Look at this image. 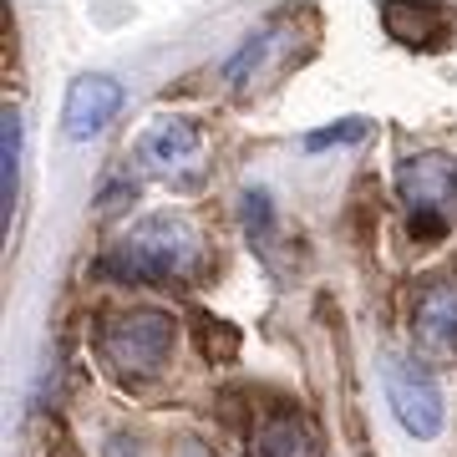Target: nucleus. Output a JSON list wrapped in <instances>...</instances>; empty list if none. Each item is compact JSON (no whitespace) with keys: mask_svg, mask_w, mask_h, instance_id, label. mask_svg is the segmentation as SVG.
Here are the masks:
<instances>
[{"mask_svg":"<svg viewBox=\"0 0 457 457\" xmlns=\"http://www.w3.org/2000/svg\"><path fill=\"white\" fill-rule=\"evenodd\" d=\"M198 264V228L183 213H153L107 249L102 270L132 285H153V279H179Z\"/></svg>","mask_w":457,"mask_h":457,"instance_id":"f257e3e1","label":"nucleus"},{"mask_svg":"<svg viewBox=\"0 0 457 457\" xmlns=\"http://www.w3.org/2000/svg\"><path fill=\"white\" fill-rule=\"evenodd\" d=\"M102 361L117 376H153L173 351V315L163 311H122L97 336Z\"/></svg>","mask_w":457,"mask_h":457,"instance_id":"f03ea898","label":"nucleus"},{"mask_svg":"<svg viewBox=\"0 0 457 457\" xmlns=\"http://www.w3.org/2000/svg\"><path fill=\"white\" fill-rule=\"evenodd\" d=\"M396 194L411 209V234H442L457 219V158L422 153L396 173Z\"/></svg>","mask_w":457,"mask_h":457,"instance_id":"7ed1b4c3","label":"nucleus"},{"mask_svg":"<svg viewBox=\"0 0 457 457\" xmlns=\"http://www.w3.org/2000/svg\"><path fill=\"white\" fill-rule=\"evenodd\" d=\"M386 407H392V417L402 422L407 437L432 442L442 432V386L411 356L386 361Z\"/></svg>","mask_w":457,"mask_h":457,"instance_id":"20e7f679","label":"nucleus"},{"mask_svg":"<svg viewBox=\"0 0 457 457\" xmlns=\"http://www.w3.org/2000/svg\"><path fill=\"white\" fill-rule=\"evenodd\" d=\"M143 163L158 173V179L173 183H194L198 163H204V132L183 117H163L158 128H147L143 137Z\"/></svg>","mask_w":457,"mask_h":457,"instance_id":"39448f33","label":"nucleus"},{"mask_svg":"<svg viewBox=\"0 0 457 457\" xmlns=\"http://www.w3.org/2000/svg\"><path fill=\"white\" fill-rule=\"evenodd\" d=\"M117 107H122V87L112 77H77L66 87V107H62L66 137H97L117 117Z\"/></svg>","mask_w":457,"mask_h":457,"instance_id":"423d86ee","label":"nucleus"},{"mask_svg":"<svg viewBox=\"0 0 457 457\" xmlns=\"http://www.w3.org/2000/svg\"><path fill=\"white\" fill-rule=\"evenodd\" d=\"M411 330H417V341H422L427 351L453 356L457 351V279H432V285L417 295Z\"/></svg>","mask_w":457,"mask_h":457,"instance_id":"0eeeda50","label":"nucleus"},{"mask_svg":"<svg viewBox=\"0 0 457 457\" xmlns=\"http://www.w3.org/2000/svg\"><path fill=\"white\" fill-rule=\"evenodd\" d=\"M249 457H320V432L305 411H279L254 432Z\"/></svg>","mask_w":457,"mask_h":457,"instance_id":"6e6552de","label":"nucleus"},{"mask_svg":"<svg viewBox=\"0 0 457 457\" xmlns=\"http://www.w3.org/2000/svg\"><path fill=\"white\" fill-rule=\"evenodd\" d=\"M16 194H21V112L5 107V117H0V204H5V224H11Z\"/></svg>","mask_w":457,"mask_h":457,"instance_id":"1a4fd4ad","label":"nucleus"},{"mask_svg":"<svg viewBox=\"0 0 457 457\" xmlns=\"http://www.w3.org/2000/svg\"><path fill=\"white\" fill-rule=\"evenodd\" d=\"M386 31L396 36V41H411V46H427L432 36H437L442 16L437 11H411V5H386Z\"/></svg>","mask_w":457,"mask_h":457,"instance_id":"9d476101","label":"nucleus"},{"mask_svg":"<svg viewBox=\"0 0 457 457\" xmlns=\"http://www.w3.org/2000/svg\"><path fill=\"white\" fill-rule=\"evenodd\" d=\"M245 228L249 234H270V194H245Z\"/></svg>","mask_w":457,"mask_h":457,"instance_id":"9b49d317","label":"nucleus"},{"mask_svg":"<svg viewBox=\"0 0 457 457\" xmlns=\"http://www.w3.org/2000/svg\"><path fill=\"white\" fill-rule=\"evenodd\" d=\"M351 137H366V122H361V117H345L341 128L311 132V137H305V143H311V147H326V143H351Z\"/></svg>","mask_w":457,"mask_h":457,"instance_id":"f8f14e48","label":"nucleus"},{"mask_svg":"<svg viewBox=\"0 0 457 457\" xmlns=\"http://www.w3.org/2000/svg\"><path fill=\"white\" fill-rule=\"evenodd\" d=\"M173 457H213V453L198 437H188V442H179V447H173Z\"/></svg>","mask_w":457,"mask_h":457,"instance_id":"ddd939ff","label":"nucleus"},{"mask_svg":"<svg viewBox=\"0 0 457 457\" xmlns=\"http://www.w3.org/2000/svg\"><path fill=\"white\" fill-rule=\"evenodd\" d=\"M107 457H128V437H112V447H107Z\"/></svg>","mask_w":457,"mask_h":457,"instance_id":"4468645a","label":"nucleus"}]
</instances>
